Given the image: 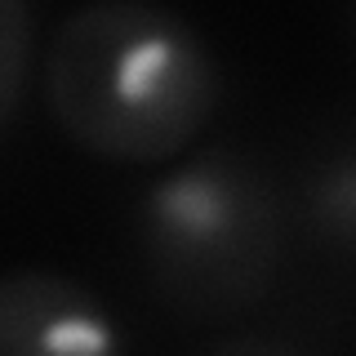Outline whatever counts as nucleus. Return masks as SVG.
Instances as JSON below:
<instances>
[{"label":"nucleus","mask_w":356,"mask_h":356,"mask_svg":"<svg viewBox=\"0 0 356 356\" xmlns=\"http://www.w3.org/2000/svg\"><path fill=\"white\" fill-rule=\"evenodd\" d=\"M218 94L222 72L205 36L147 0L81 5L44 49V107L98 161H174L209 125Z\"/></svg>","instance_id":"1"},{"label":"nucleus","mask_w":356,"mask_h":356,"mask_svg":"<svg viewBox=\"0 0 356 356\" xmlns=\"http://www.w3.org/2000/svg\"><path fill=\"white\" fill-rule=\"evenodd\" d=\"M138 259L152 294L192 321H232L272 289L285 259V196L254 152L218 143L147 187Z\"/></svg>","instance_id":"2"},{"label":"nucleus","mask_w":356,"mask_h":356,"mask_svg":"<svg viewBox=\"0 0 356 356\" xmlns=\"http://www.w3.org/2000/svg\"><path fill=\"white\" fill-rule=\"evenodd\" d=\"M0 356H120V339L89 285L14 267L0 281Z\"/></svg>","instance_id":"3"},{"label":"nucleus","mask_w":356,"mask_h":356,"mask_svg":"<svg viewBox=\"0 0 356 356\" xmlns=\"http://www.w3.org/2000/svg\"><path fill=\"white\" fill-rule=\"evenodd\" d=\"M294 200L307 236L334 259L356 263V129L312 147Z\"/></svg>","instance_id":"4"},{"label":"nucleus","mask_w":356,"mask_h":356,"mask_svg":"<svg viewBox=\"0 0 356 356\" xmlns=\"http://www.w3.org/2000/svg\"><path fill=\"white\" fill-rule=\"evenodd\" d=\"M31 9L22 0H5L0 5V120H14L22 107V89H27L31 72Z\"/></svg>","instance_id":"5"},{"label":"nucleus","mask_w":356,"mask_h":356,"mask_svg":"<svg viewBox=\"0 0 356 356\" xmlns=\"http://www.w3.org/2000/svg\"><path fill=\"white\" fill-rule=\"evenodd\" d=\"M209 356H303V352L285 348V343H276V339H232Z\"/></svg>","instance_id":"6"},{"label":"nucleus","mask_w":356,"mask_h":356,"mask_svg":"<svg viewBox=\"0 0 356 356\" xmlns=\"http://www.w3.org/2000/svg\"><path fill=\"white\" fill-rule=\"evenodd\" d=\"M352 27H356V14H352Z\"/></svg>","instance_id":"7"}]
</instances>
